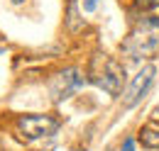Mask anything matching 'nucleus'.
Instances as JSON below:
<instances>
[{
    "label": "nucleus",
    "instance_id": "nucleus-10",
    "mask_svg": "<svg viewBox=\"0 0 159 151\" xmlns=\"http://www.w3.org/2000/svg\"><path fill=\"white\" fill-rule=\"evenodd\" d=\"M12 2H15V5H20V2H22V0H12Z\"/></svg>",
    "mask_w": 159,
    "mask_h": 151
},
{
    "label": "nucleus",
    "instance_id": "nucleus-4",
    "mask_svg": "<svg viewBox=\"0 0 159 151\" xmlns=\"http://www.w3.org/2000/svg\"><path fill=\"white\" fill-rule=\"evenodd\" d=\"M154 76H157V68L149 63V66H144V68H142V71L132 78V83H130V85H127V90L122 93V107H125V110L135 107L139 100L147 95L149 85L154 83Z\"/></svg>",
    "mask_w": 159,
    "mask_h": 151
},
{
    "label": "nucleus",
    "instance_id": "nucleus-1",
    "mask_svg": "<svg viewBox=\"0 0 159 151\" xmlns=\"http://www.w3.org/2000/svg\"><path fill=\"white\" fill-rule=\"evenodd\" d=\"M122 51L130 58H152L159 54V17H147L125 39Z\"/></svg>",
    "mask_w": 159,
    "mask_h": 151
},
{
    "label": "nucleus",
    "instance_id": "nucleus-6",
    "mask_svg": "<svg viewBox=\"0 0 159 151\" xmlns=\"http://www.w3.org/2000/svg\"><path fill=\"white\" fill-rule=\"evenodd\" d=\"M139 141H142V146H147V149H159V127L157 124L142 127V129H139Z\"/></svg>",
    "mask_w": 159,
    "mask_h": 151
},
{
    "label": "nucleus",
    "instance_id": "nucleus-5",
    "mask_svg": "<svg viewBox=\"0 0 159 151\" xmlns=\"http://www.w3.org/2000/svg\"><path fill=\"white\" fill-rule=\"evenodd\" d=\"M86 78L81 76V71L76 68H69V71H61L49 80V90L54 95V100H66L71 93H76L79 88H83Z\"/></svg>",
    "mask_w": 159,
    "mask_h": 151
},
{
    "label": "nucleus",
    "instance_id": "nucleus-11",
    "mask_svg": "<svg viewBox=\"0 0 159 151\" xmlns=\"http://www.w3.org/2000/svg\"><path fill=\"white\" fill-rule=\"evenodd\" d=\"M0 151H2V149H0Z\"/></svg>",
    "mask_w": 159,
    "mask_h": 151
},
{
    "label": "nucleus",
    "instance_id": "nucleus-2",
    "mask_svg": "<svg viewBox=\"0 0 159 151\" xmlns=\"http://www.w3.org/2000/svg\"><path fill=\"white\" fill-rule=\"evenodd\" d=\"M88 76L91 80L103 88L108 95H120L122 90V83H125V68L120 66L113 56H105V54H98V56L91 58V68H88Z\"/></svg>",
    "mask_w": 159,
    "mask_h": 151
},
{
    "label": "nucleus",
    "instance_id": "nucleus-9",
    "mask_svg": "<svg viewBox=\"0 0 159 151\" xmlns=\"http://www.w3.org/2000/svg\"><path fill=\"white\" fill-rule=\"evenodd\" d=\"M120 151H135V141H132V139L127 136V139L122 141V149H120Z\"/></svg>",
    "mask_w": 159,
    "mask_h": 151
},
{
    "label": "nucleus",
    "instance_id": "nucleus-3",
    "mask_svg": "<svg viewBox=\"0 0 159 151\" xmlns=\"http://www.w3.org/2000/svg\"><path fill=\"white\" fill-rule=\"evenodd\" d=\"M17 127L27 139H42V136H52L59 129V122L49 114H22L17 119Z\"/></svg>",
    "mask_w": 159,
    "mask_h": 151
},
{
    "label": "nucleus",
    "instance_id": "nucleus-8",
    "mask_svg": "<svg viewBox=\"0 0 159 151\" xmlns=\"http://www.w3.org/2000/svg\"><path fill=\"white\" fill-rule=\"evenodd\" d=\"M98 2L100 0H83V10H86V12H93V10L98 7Z\"/></svg>",
    "mask_w": 159,
    "mask_h": 151
},
{
    "label": "nucleus",
    "instance_id": "nucleus-7",
    "mask_svg": "<svg viewBox=\"0 0 159 151\" xmlns=\"http://www.w3.org/2000/svg\"><path fill=\"white\" fill-rule=\"evenodd\" d=\"M135 7L137 10H154V7H159V0H135Z\"/></svg>",
    "mask_w": 159,
    "mask_h": 151
}]
</instances>
